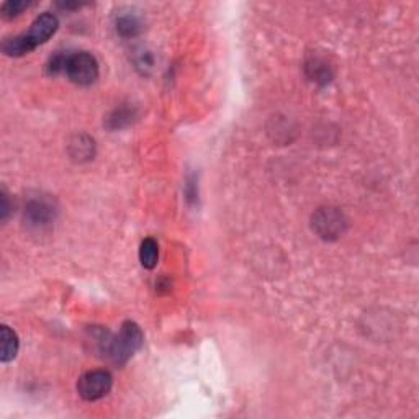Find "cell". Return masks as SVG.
Listing matches in <instances>:
<instances>
[{
  "instance_id": "11",
  "label": "cell",
  "mask_w": 419,
  "mask_h": 419,
  "mask_svg": "<svg viewBox=\"0 0 419 419\" xmlns=\"http://www.w3.org/2000/svg\"><path fill=\"white\" fill-rule=\"evenodd\" d=\"M77 143L71 145V152H73V158L77 159H88L94 156V141L87 136H79Z\"/></svg>"
},
{
  "instance_id": "9",
  "label": "cell",
  "mask_w": 419,
  "mask_h": 419,
  "mask_svg": "<svg viewBox=\"0 0 419 419\" xmlns=\"http://www.w3.org/2000/svg\"><path fill=\"white\" fill-rule=\"evenodd\" d=\"M159 259V246L152 238H147L141 243L139 248V261L145 269H154Z\"/></svg>"
},
{
  "instance_id": "1",
  "label": "cell",
  "mask_w": 419,
  "mask_h": 419,
  "mask_svg": "<svg viewBox=\"0 0 419 419\" xmlns=\"http://www.w3.org/2000/svg\"><path fill=\"white\" fill-rule=\"evenodd\" d=\"M59 27L58 19L53 14H41L35 22L29 27V32L25 35L10 38L3 43V53L7 56L20 58L25 54L32 53L33 49H36L40 45H45L51 36L56 33Z\"/></svg>"
},
{
  "instance_id": "8",
  "label": "cell",
  "mask_w": 419,
  "mask_h": 419,
  "mask_svg": "<svg viewBox=\"0 0 419 419\" xmlns=\"http://www.w3.org/2000/svg\"><path fill=\"white\" fill-rule=\"evenodd\" d=\"M136 118V110L133 107H120L115 108L107 118V126L110 130H121L131 125Z\"/></svg>"
},
{
  "instance_id": "3",
  "label": "cell",
  "mask_w": 419,
  "mask_h": 419,
  "mask_svg": "<svg viewBox=\"0 0 419 419\" xmlns=\"http://www.w3.org/2000/svg\"><path fill=\"white\" fill-rule=\"evenodd\" d=\"M64 74L71 82L77 84V86H92L99 79V62L91 53H86V51L66 54Z\"/></svg>"
},
{
  "instance_id": "6",
  "label": "cell",
  "mask_w": 419,
  "mask_h": 419,
  "mask_svg": "<svg viewBox=\"0 0 419 419\" xmlns=\"http://www.w3.org/2000/svg\"><path fill=\"white\" fill-rule=\"evenodd\" d=\"M54 215L56 211L53 205L46 200H32L25 208V218L33 226H48L49 223H53Z\"/></svg>"
},
{
  "instance_id": "12",
  "label": "cell",
  "mask_w": 419,
  "mask_h": 419,
  "mask_svg": "<svg viewBox=\"0 0 419 419\" xmlns=\"http://www.w3.org/2000/svg\"><path fill=\"white\" fill-rule=\"evenodd\" d=\"M29 7L28 2H23V0H10V2L3 3L2 7V14L7 19H14V16H19L23 10H27Z\"/></svg>"
},
{
  "instance_id": "10",
  "label": "cell",
  "mask_w": 419,
  "mask_h": 419,
  "mask_svg": "<svg viewBox=\"0 0 419 419\" xmlns=\"http://www.w3.org/2000/svg\"><path fill=\"white\" fill-rule=\"evenodd\" d=\"M139 29H141V23H139V20L136 19V16L125 15V16H121V19H118L117 32L120 33L123 38L136 36L139 33Z\"/></svg>"
},
{
  "instance_id": "2",
  "label": "cell",
  "mask_w": 419,
  "mask_h": 419,
  "mask_svg": "<svg viewBox=\"0 0 419 419\" xmlns=\"http://www.w3.org/2000/svg\"><path fill=\"white\" fill-rule=\"evenodd\" d=\"M143 341H145V336H143L141 328L133 321H126L121 326L120 333L112 336L105 359L118 367L125 366L141 349Z\"/></svg>"
},
{
  "instance_id": "7",
  "label": "cell",
  "mask_w": 419,
  "mask_h": 419,
  "mask_svg": "<svg viewBox=\"0 0 419 419\" xmlns=\"http://www.w3.org/2000/svg\"><path fill=\"white\" fill-rule=\"evenodd\" d=\"M0 339H2V350H0V359L3 363L14 361L16 352H19V337L15 331H12L8 326H2L0 329Z\"/></svg>"
},
{
  "instance_id": "5",
  "label": "cell",
  "mask_w": 419,
  "mask_h": 419,
  "mask_svg": "<svg viewBox=\"0 0 419 419\" xmlns=\"http://www.w3.org/2000/svg\"><path fill=\"white\" fill-rule=\"evenodd\" d=\"M113 387V376L107 370H92L84 374L77 382L79 396L86 401H97L107 396Z\"/></svg>"
},
{
  "instance_id": "4",
  "label": "cell",
  "mask_w": 419,
  "mask_h": 419,
  "mask_svg": "<svg viewBox=\"0 0 419 419\" xmlns=\"http://www.w3.org/2000/svg\"><path fill=\"white\" fill-rule=\"evenodd\" d=\"M311 224L313 231H315L321 239L334 241L344 235L347 228V219L339 210L328 206V208H320L313 215Z\"/></svg>"
}]
</instances>
